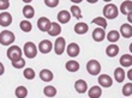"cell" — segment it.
Returning a JSON list of instances; mask_svg holds the SVG:
<instances>
[{
	"label": "cell",
	"instance_id": "obj_1",
	"mask_svg": "<svg viewBox=\"0 0 132 98\" xmlns=\"http://www.w3.org/2000/svg\"><path fill=\"white\" fill-rule=\"evenodd\" d=\"M102 13H103L104 19H115L119 14V10L114 4H107V5L103 7Z\"/></svg>",
	"mask_w": 132,
	"mask_h": 98
},
{
	"label": "cell",
	"instance_id": "obj_2",
	"mask_svg": "<svg viewBox=\"0 0 132 98\" xmlns=\"http://www.w3.org/2000/svg\"><path fill=\"white\" fill-rule=\"evenodd\" d=\"M14 40H16V36L10 30H4L0 32V43L3 46H11L14 42Z\"/></svg>",
	"mask_w": 132,
	"mask_h": 98
},
{
	"label": "cell",
	"instance_id": "obj_3",
	"mask_svg": "<svg viewBox=\"0 0 132 98\" xmlns=\"http://www.w3.org/2000/svg\"><path fill=\"white\" fill-rule=\"evenodd\" d=\"M87 71L90 75H98L101 73V63L97 60H90L87 63Z\"/></svg>",
	"mask_w": 132,
	"mask_h": 98
},
{
	"label": "cell",
	"instance_id": "obj_4",
	"mask_svg": "<svg viewBox=\"0 0 132 98\" xmlns=\"http://www.w3.org/2000/svg\"><path fill=\"white\" fill-rule=\"evenodd\" d=\"M23 53L28 59H35L37 55V47L32 42H27L24 44V48H23Z\"/></svg>",
	"mask_w": 132,
	"mask_h": 98
},
{
	"label": "cell",
	"instance_id": "obj_5",
	"mask_svg": "<svg viewBox=\"0 0 132 98\" xmlns=\"http://www.w3.org/2000/svg\"><path fill=\"white\" fill-rule=\"evenodd\" d=\"M22 49L18 46H11L10 48L7 49V57L9 60H11V62H13L16 60L21 59L22 57Z\"/></svg>",
	"mask_w": 132,
	"mask_h": 98
},
{
	"label": "cell",
	"instance_id": "obj_6",
	"mask_svg": "<svg viewBox=\"0 0 132 98\" xmlns=\"http://www.w3.org/2000/svg\"><path fill=\"white\" fill-rule=\"evenodd\" d=\"M53 48H54V52H55L56 55H61L66 49V41L64 37H58L55 40V42L53 44Z\"/></svg>",
	"mask_w": 132,
	"mask_h": 98
},
{
	"label": "cell",
	"instance_id": "obj_7",
	"mask_svg": "<svg viewBox=\"0 0 132 98\" xmlns=\"http://www.w3.org/2000/svg\"><path fill=\"white\" fill-rule=\"evenodd\" d=\"M52 49L53 43L49 40H42L37 47V50H40V53H42V54H48V53H51Z\"/></svg>",
	"mask_w": 132,
	"mask_h": 98
},
{
	"label": "cell",
	"instance_id": "obj_8",
	"mask_svg": "<svg viewBox=\"0 0 132 98\" xmlns=\"http://www.w3.org/2000/svg\"><path fill=\"white\" fill-rule=\"evenodd\" d=\"M51 23H52V22L49 21L48 18L41 17L37 21V28H38V30H40V31H42V32H47L49 30V28H51Z\"/></svg>",
	"mask_w": 132,
	"mask_h": 98
},
{
	"label": "cell",
	"instance_id": "obj_9",
	"mask_svg": "<svg viewBox=\"0 0 132 98\" xmlns=\"http://www.w3.org/2000/svg\"><path fill=\"white\" fill-rule=\"evenodd\" d=\"M98 84L102 87H111L113 85V79L108 74H100L98 75Z\"/></svg>",
	"mask_w": 132,
	"mask_h": 98
},
{
	"label": "cell",
	"instance_id": "obj_10",
	"mask_svg": "<svg viewBox=\"0 0 132 98\" xmlns=\"http://www.w3.org/2000/svg\"><path fill=\"white\" fill-rule=\"evenodd\" d=\"M66 52H67V55L71 56V57H76V56L79 55L80 48L77 43H70L69 46L66 47Z\"/></svg>",
	"mask_w": 132,
	"mask_h": 98
},
{
	"label": "cell",
	"instance_id": "obj_11",
	"mask_svg": "<svg viewBox=\"0 0 132 98\" xmlns=\"http://www.w3.org/2000/svg\"><path fill=\"white\" fill-rule=\"evenodd\" d=\"M104 38H106L104 29L98 28V26L96 29H94V31H93V40H94L95 42H102Z\"/></svg>",
	"mask_w": 132,
	"mask_h": 98
},
{
	"label": "cell",
	"instance_id": "obj_12",
	"mask_svg": "<svg viewBox=\"0 0 132 98\" xmlns=\"http://www.w3.org/2000/svg\"><path fill=\"white\" fill-rule=\"evenodd\" d=\"M119 34L122 36V37H125V38H131L132 37V25L131 24H122L121 26H120V31H119Z\"/></svg>",
	"mask_w": 132,
	"mask_h": 98
},
{
	"label": "cell",
	"instance_id": "obj_13",
	"mask_svg": "<svg viewBox=\"0 0 132 98\" xmlns=\"http://www.w3.org/2000/svg\"><path fill=\"white\" fill-rule=\"evenodd\" d=\"M12 23V16L9 12H1L0 13V25L1 26H9Z\"/></svg>",
	"mask_w": 132,
	"mask_h": 98
},
{
	"label": "cell",
	"instance_id": "obj_14",
	"mask_svg": "<svg viewBox=\"0 0 132 98\" xmlns=\"http://www.w3.org/2000/svg\"><path fill=\"white\" fill-rule=\"evenodd\" d=\"M101 95H102V89H101V86H97V85L91 86V87L88 90V96H89V98H100Z\"/></svg>",
	"mask_w": 132,
	"mask_h": 98
},
{
	"label": "cell",
	"instance_id": "obj_15",
	"mask_svg": "<svg viewBox=\"0 0 132 98\" xmlns=\"http://www.w3.org/2000/svg\"><path fill=\"white\" fill-rule=\"evenodd\" d=\"M53 78H54L53 72L52 71H49V70H47V68H45V70H42L41 72H40V79H41L42 81H45V83L52 81Z\"/></svg>",
	"mask_w": 132,
	"mask_h": 98
},
{
	"label": "cell",
	"instance_id": "obj_16",
	"mask_svg": "<svg viewBox=\"0 0 132 98\" xmlns=\"http://www.w3.org/2000/svg\"><path fill=\"white\" fill-rule=\"evenodd\" d=\"M75 90H76L78 93H84V92H87L88 84L85 83V80H83V79H78V80L75 83Z\"/></svg>",
	"mask_w": 132,
	"mask_h": 98
},
{
	"label": "cell",
	"instance_id": "obj_17",
	"mask_svg": "<svg viewBox=\"0 0 132 98\" xmlns=\"http://www.w3.org/2000/svg\"><path fill=\"white\" fill-rule=\"evenodd\" d=\"M56 17H58L59 23H61V24H66V23H69L70 19H71V13H70L69 11L63 10V11H60L59 13H58Z\"/></svg>",
	"mask_w": 132,
	"mask_h": 98
},
{
	"label": "cell",
	"instance_id": "obj_18",
	"mask_svg": "<svg viewBox=\"0 0 132 98\" xmlns=\"http://www.w3.org/2000/svg\"><path fill=\"white\" fill-rule=\"evenodd\" d=\"M75 32L78 34V35H84V34H87L88 30H89V25L85 24V23H77L75 25V28H73Z\"/></svg>",
	"mask_w": 132,
	"mask_h": 98
},
{
	"label": "cell",
	"instance_id": "obj_19",
	"mask_svg": "<svg viewBox=\"0 0 132 98\" xmlns=\"http://www.w3.org/2000/svg\"><path fill=\"white\" fill-rule=\"evenodd\" d=\"M120 12H121L122 14H125V16L131 14V12H132V1L131 0H126V1H124V3L121 4Z\"/></svg>",
	"mask_w": 132,
	"mask_h": 98
},
{
	"label": "cell",
	"instance_id": "obj_20",
	"mask_svg": "<svg viewBox=\"0 0 132 98\" xmlns=\"http://www.w3.org/2000/svg\"><path fill=\"white\" fill-rule=\"evenodd\" d=\"M125 71L122 67H118V68H115L114 71V79L117 80V83H122V81L125 80Z\"/></svg>",
	"mask_w": 132,
	"mask_h": 98
},
{
	"label": "cell",
	"instance_id": "obj_21",
	"mask_svg": "<svg viewBox=\"0 0 132 98\" xmlns=\"http://www.w3.org/2000/svg\"><path fill=\"white\" fill-rule=\"evenodd\" d=\"M48 35L51 36H58L60 35V32H61V26L59 25V23H51V28H49L48 31Z\"/></svg>",
	"mask_w": 132,
	"mask_h": 98
},
{
	"label": "cell",
	"instance_id": "obj_22",
	"mask_svg": "<svg viewBox=\"0 0 132 98\" xmlns=\"http://www.w3.org/2000/svg\"><path fill=\"white\" fill-rule=\"evenodd\" d=\"M106 54H107V56H109V57H114V56H117L119 54V47L117 46V44H109V46L106 48Z\"/></svg>",
	"mask_w": 132,
	"mask_h": 98
},
{
	"label": "cell",
	"instance_id": "obj_23",
	"mask_svg": "<svg viewBox=\"0 0 132 98\" xmlns=\"http://www.w3.org/2000/svg\"><path fill=\"white\" fill-rule=\"evenodd\" d=\"M119 62L121 65V67H131L132 66V55L131 54H125L122 55L119 60Z\"/></svg>",
	"mask_w": 132,
	"mask_h": 98
},
{
	"label": "cell",
	"instance_id": "obj_24",
	"mask_svg": "<svg viewBox=\"0 0 132 98\" xmlns=\"http://www.w3.org/2000/svg\"><path fill=\"white\" fill-rule=\"evenodd\" d=\"M65 68L69 72H71V73H75V72H77V71L79 70V63L77 62V61H75V60H71V61L66 62Z\"/></svg>",
	"mask_w": 132,
	"mask_h": 98
},
{
	"label": "cell",
	"instance_id": "obj_25",
	"mask_svg": "<svg viewBox=\"0 0 132 98\" xmlns=\"http://www.w3.org/2000/svg\"><path fill=\"white\" fill-rule=\"evenodd\" d=\"M23 16H24L27 19H31L35 16V10L34 7L30 6L29 4H27L24 7H23Z\"/></svg>",
	"mask_w": 132,
	"mask_h": 98
},
{
	"label": "cell",
	"instance_id": "obj_26",
	"mask_svg": "<svg viewBox=\"0 0 132 98\" xmlns=\"http://www.w3.org/2000/svg\"><path fill=\"white\" fill-rule=\"evenodd\" d=\"M14 95H16L17 98H27V96H28V89L25 87V86H23V85H21V86H18L16 89Z\"/></svg>",
	"mask_w": 132,
	"mask_h": 98
},
{
	"label": "cell",
	"instance_id": "obj_27",
	"mask_svg": "<svg viewBox=\"0 0 132 98\" xmlns=\"http://www.w3.org/2000/svg\"><path fill=\"white\" fill-rule=\"evenodd\" d=\"M119 38H120V34H119V31H117V30H111V31L107 34V40L111 43L118 42Z\"/></svg>",
	"mask_w": 132,
	"mask_h": 98
},
{
	"label": "cell",
	"instance_id": "obj_28",
	"mask_svg": "<svg viewBox=\"0 0 132 98\" xmlns=\"http://www.w3.org/2000/svg\"><path fill=\"white\" fill-rule=\"evenodd\" d=\"M43 93H45L47 97H49V98L55 97V95H56V89L54 87V86H52V85H47V86L43 89Z\"/></svg>",
	"mask_w": 132,
	"mask_h": 98
},
{
	"label": "cell",
	"instance_id": "obj_29",
	"mask_svg": "<svg viewBox=\"0 0 132 98\" xmlns=\"http://www.w3.org/2000/svg\"><path fill=\"white\" fill-rule=\"evenodd\" d=\"M19 28H21V30L23 32H30L32 30V25L30 22L25 19V21H22L19 23Z\"/></svg>",
	"mask_w": 132,
	"mask_h": 98
},
{
	"label": "cell",
	"instance_id": "obj_30",
	"mask_svg": "<svg viewBox=\"0 0 132 98\" xmlns=\"http://www.w3.org/2000/svg\"><path fill=\"white\" fill-rule=\"evenodd\" d=\"M93 24H96L98 26V28H107V21L104 19L103 17H97V18H95V19H93V22H91Z\"/></svg>",
	"mask_w": 132,
	"mask_h": 98
},
{
	"label": "cell",
	"instance_id": "obj_31",
	"mask_svg": "<svg viewBox=\"0 0 132 98\" xmlns=\"http://www.w3.org/2000/svg\"><path fill=\"white\" fill-rule=\"evenodd\" d=\"M71 16H73L75 18H77V19H80L82 18V11H80V8L77 5H72L71 6Z\"/></svg>",
	"mask_w": 132,
	"mask_h": 98
},
{
	"label": "cell",
	"instance_id": "obj_32",
	"mask_svg": "<svg viewBox=\"0 0 132 98\" xmlns=\"http://www.w3.org/2000/svg\"><path fill=\"white\" fill-rule=\"evenodd\" d=\"M122 95L125 97H130L132 95V83H126L122 86Z\"/></svg>",
	"mask_w": 132,
	"mask_h": 98
},
{
	"label": "cell",
	"instance_id": "obj_33",
	"mask_svg": "<svg viewBox=\"0 0 132 98\" xmlns=\"http://www.w3.org/2000/svg\"><path fill=\"white\" fill-rule=\"evenodd\" d=\"M23 75H24L25 79H28V80H32L35 78V71L32 68H25L24 72H23Z\"/></svg>",
	"mask_w": 132,
	"mask_h": 98
},
{
	"label": "cell",
	"instance_id": "obj_34",
	"mask_svg": "<svg viewBox=\"0 0 132 98\" xmlns=\"http://www.w3.org/2000/svg\"><path fill=\"white\" fill-rule=\"evenodd\" d=\"M12 66H13V68L21 70V68H23V67L25 66V60L23 59V57H21V59H18V60H16V61H13V62H12Z\"/></svg>",
	"mask_w": 132,
	"mask_h": 98
},
{
	"label": "cell",
	"instance_id": "obj_35",
	"mask_svg": "<svg viewBox=\"0 0 132 98\" xmlns=\"http://www.w3.org/2000/svg\"><path fill=\"white\" fill-rule=\"evenodd\" d=\"M43 1H45L46 6L51 7V8H53V7H55L59 5V0H43Z\"/></svg>",
	"mask_w": 132,
	"mask_h": 98
},
{
	"label": "cell",
	"instance_id": "obj_36",
	"mask_svg": "<svg viewBox=\"0 0 132 98\" xmlns=\"http://www.w3.org/2000/svg\"><path fill=\"white\" fill-rule=\"evenodd\" d=\"M10 7V1L9 0H0V10L5 11Z\"/></svg>",
	"mask_w": 132,
	"mask_h": 98
},
{
	"label": "cell",
	"instance_id": "obj_37",
	"mask_svg": "<svg viewBox=\"0 0 132 98\" xmlns=\"http://www.w3.org/2000/svg\"><path fill=\"white\" fill-rule=\"evenodd\" d=\"M4 72H5V67H4L3 62H0V75H3Z\"/></svg>",
	"mask_w": 132,
	"mask_h": 98
},
{
	"label": "cell",
	"instance_id": "obj_38",
	"mask_svg": "<svg viewBox=\"0 0 132 98\" xmlns=\"http://www.w3.org/2000/svg\"><path fill=\"white\" fill-rule=\"evenodd\" d=\"M127 77H129L130 81H131V80H132V70H130L129 72H127Z\"/></svg>",
	"mask_w": 132,
	"mask_h": 98
},
{
	"label": "cell",
	"instance_id": "obj_39",
	"mask_svg": "<svg viewBox=\"0 0 132 98\" xmlns=\"http://www.w3.org/2000/svg\"><path fill=\"white\" fill-rule=\"evenodd\" d=\"M70 1H72L73 4H80L83 0H70Z\"/></svg>",
	"mask_w": 132,
	"mask_h": 98
},
{
	"label": "cell",
	"instance_id": "obj_40",
	"mask_svg": "<svg viewBox=\"0 0 132 98\" xmlns=\"http://www.w3.org/2000/svg\"><path fill=\"white\" fill-rule=\"evenodd\" d=\"M87 1H88L89 4H96L98 0H87Z\"/></svg>",
	"mask_w": 132,
	"mask_h": 98
},
{
	"label": "cell",
	"instance_id": "obj_41",
	"mask_svg": "<svg viewBox=\"0 0 132 98\" xmlns=\"http://www.w3.org/2000/svg\"><path fill=\"white\" fill-rule=\"evenodd\" d=\"M132 14H127V19H129V24H131V19H132V17H131Z\"/></svg>",
	"mask_w": 132,
	"mask_h": 98
},
{
	"label": "cell",
	"instance_id": "obj_42",
	"mask_svg": "<svg viewBox=\"0 0 132 98\" xmlns=\"http://www.w3.org/2000/svg\"><path fill=\"white\" fill-rule=\"evenodd\" d=\"M22 1H23V3H25V4H30L32 0H22Z\"/></svg>",
	"mask_w": 132,
	"mask_h": 98
},
{
	"label": "cell",
	"instance_id": "obj_43",
	"mask_svg": "<svg viewBox=\"0 0 132 98\" xmlns=\"http://www.w3.org/2000/svg\"><path fill=\"white\" fill-rule=\"evenodd\" d=\"M103 1H106V3H109V1H112V0H103Z\"/></svg>",
	"mask_w": 132,
	"mask_h": 98
},
{
	"label": "cell",
	"instance_id": "obj_44",
	"mask_svg": "<svg viewBox=\"0 0 132 98\" xmlns=\"http://www.w3.org/2000/svg\"><path fill=\"white\" fill-rule=\"evenodd\" d=\"M9 1H10V0H9Z\"/></svg>",
	"mask_w": 132,
	"mask_h": 98
}]
</instances>
